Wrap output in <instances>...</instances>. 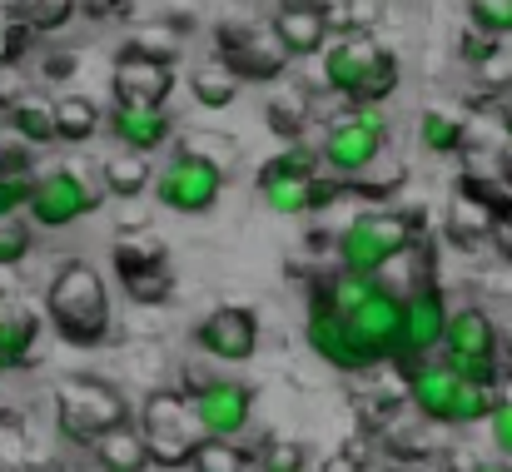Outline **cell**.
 <instances>
[{"label": "cell", "mask_w": 512, "mask_h": 472, "mask_svg": "<svg viewBox=\"0 0 512 472\" xmlns=\"http://www.w3.org/2000/svg\"><path fill=\"white\" fill-rule=\"evenodd\" d=\"M45 323L65 348H105V338L115 328L105 274L85 259H65L45 284Z\"/></svg>", "instance_id": "1"}, {"label": "cell", "mask_w": 512, "mask_h": 472, "mask_svg": "<svg viewBox=\"0 0 512 472\" xmlns=\"http://www.w3.org/2000/svg\"><path fill=\"white\" fill-rule=\"evenodd\" d=\"M254 184H259V194H264V204L274 209V214H284V219H309V214H324V209H334L343 199V179H324V159H319V145H284L274 159H264L259 164V174H254Z\"/></svg>", "instance_id": "2"}, {"label": "cell", "mask_w": 512, "mask_h": 472, "mask_svg": "<svg viewBox=\"0 0 512 472\" xmlns=\"http://www.w3.org/2000/svg\"><path fill=\"white\" fill-rule=\"evenodd\" d=\"M319 80H324L329 95L348 100V110H363V105H383L403 85V65L373 35H343L324 50Z\"/></svg>", "instance_id": "3"}, {"label": "cell", "mask_w": 512, "mask_h": 472, "mask_svg": "<svg viewBox=\"0 0 512 472\" xmlns=\"http://www.w3.org/2000/svg\"><path fill=\"white\" fill-rule=\"evenodd\" d=\"M413 234H418V224L403 209H358L339 229V239H334L339 269L343 274L378 279L393 259H403L413 249Z\"/></svg>", "instance_id": "4"}, {"label": "cell", "mask_w": 512, "mask_h": 472, "mask_svg": "<svg viewBox=\"0 0 512 472\" xmlns=\"http://www.w3.org/2000/svg\"><path fill=\"white\" fill-rule=\"evenodd\" d=\"M120 423H130V403H125V393L115 383H105V378H65L55 388V428H60L65 443L90 453V443L100 433L120 428Z\"/></svg>", "instance_id": "5"}, {"label": "cell", "mask_w": 512, "mask_h": 472, "mask_svg": "<svg viewBox=\"0 0 512 472\" xmlns=\"http://www.w3.org/2000/svg\"><path fill=\"white\" fill-rule=\"evenodd\" d=\"M150 443V458L155 468L179 472L194 463L204 433H199V418H194V403L184 388H155L145 403H140V423H135Z\"/></svg>", "instance_id": "6"}, {"label": "cell", "mask_w": 512, "mask_h": 472, "mask_svg": "<svg viewBox=\"0 0 512 472\" xmlns=\"http://www.w3.org/2000/svg\"><path fill=\"white\" fill-rule=\"evenodd\" d=\"M388 155V120L383 105H363V110H343L339 120H329L324 140H319V159L334 179H363L373 174V164Z\"/></svg>", "instance_id": "7"}, {"label": "cell", "mask_w": 512, "mask_h": 472, "mask_svg": "<svg viewBox=\"0 0 512 472\" xmlns=\"http://www.w3.org/2000/svg\"><path fill=\"white\" fill-rule=\"evenodd\" d=\"M105 199H110V194H105V184H100L95 174H85V169H75V164H55V169H40L35 199H30L25 219H30L35 229H45V234H60V229L80 224L85 214H95Z\"/></svg>", "instance_id": "8"}, {"label": "cell", "mask_w": 512, "mask_h": 472, "mask_svg": "<svg viewBox=\"0 0 512 472\" xmlns=\"http://www.w3.org/2000/svg\"><path fill=\"white\" fill-rule=\"evenodd\" d=\"M224 169L214 164V159L194 155V150H174L160 169H155V199H160V209H170V214H209L214 204H219V194H224Z\"/></svg>", "instance_id": "9"}, {"label": "cell", "mask_w": 512, "mask_h": 472, "mask_svg": "<svg viewBox=\"0 0 512 472\" xmlns=\"http://www.w3.org/2000/svg\"><path fill=\"white\" fill-rule=\"evenodd\" d=\"M214 50H219V65L239 80V85H274L284 80L289 70V55L279 50V40L269 35V25H214Z\"/></svg>", "instance_id": "10"}, {"label": "cell", "mask_w": 512, "mask_h": 472, "mask_svg": "<svg viewBox=\"0 0 512 472\" xmlns=\"http://www.w3.org/2000/svg\"><path fill=\"white\" fill-rule=\"evenodd\" d=\"M189 403H194L199 433L214 443H239L254 418V388L234 378H204V388L189 393Z\"/></svg>", "instance_id": "11"}, {"label": "cell", "mask_w": 512, "mask_h": 472, "mask_svg": "<svg viewBox=\"0 0 512 472\" xmlns=\"http://www.w3.org/2000/svg\"><path fill=\"white\" fill-rule=\"evenodd\" d=\"M304 343H309V353H314V358H324L334 373H348V378L373 373V358H368V353H363V343L353 338L348 318L334 314V309H329V304H319V299H309V314H304Z\"/></svg>", "instance_id": "12"}, {"label": "cell", "mask_w": 512, "mask_h": 472, "mask_svg": "<svg viewBox=\"0 0 512 472\" xmlns=\"http://www.w3.org/2000/svg\"><path fill=\"white\" fill-rule=\"evenodd\" d=\"M448 318H453V309H448V299H443L438 284H423V289L403 294V343H398V363L413 368V363H423L433 348H443Z\"/></svg>", "instance_id": "13"}, {"label": "cell", "mask_w": 512, "mask_h": 472, "mask_svg": "<svg viewBox=\"0 0 512 472\" xmlns=\"http://www.w3.org/2000/svg\"><path fill=\"white\" fill-rule=\"evenodd\" d=\"M194 343L214 363H249L259 353V314L244 309V304H224V309L199 318Z\"/></svg>", "instance_id": "14"}, {"label": "cell", "mask_w": 512, "mask_h": 472, "mask_svg": "<svg viewBox=\"0 0 512 472\" xmlns=\"http://www.w3.org/2000/svg\"><path fill=\"white\" fill-rule=\"evenodd\" d=\"M408 403L428 428H453L458 418V398H463V378L443 363V358H423L408 368Z\"/></svg>", "instance_id": "15"}, {"label": "cell", "mask_w": 512, "mask_h": 472, "mask_svg": "<svg viewBox=\"0 0 512 472\" xmlns=\"http://www.w3.org/2000/svg\"><path fill=\"white\" fill-rule=\"evenodd\" d=\"M105 130L120 150H135V155H155L174 140V115L165 105H110L105 115Z\"/></svg>", "instance_id": "16"}, {"label": "cell", "mask_w": 512, "mask_h": 472, "mask_svg": "<svg viewBox=\"0 0 512 472\" xmlns=\"http://www.w3.org/2000/svg\"><path fill=\"white\" fill-rule=\"evenodd\" d=\"M269 35L279 40V50L289 60H314L334 45V30H329L324 10H309V5H279L274 20H269Z\"/></svg>", "instance_id": "17"}, {"label": "cell", "mask_w": 512, "mask_h": 472, "mask_svg": "<svg viewBox=\"0 0 512 472\" xmlns=\"http://www.w3.org/2000/svg\"><path fill=\"white\" fill-rule=\"evenodd\" d=\"M438 353L443 358H503V333H498V323H493L488 309L463 304L448 318V333H443Z\"/></svg>", "instance_id": "18"}, {"label": "cell", "mask_w": 512, "mask_h": 472, "mask_svg": "<svg viewBox=\"0 0 512 472\" xmlns=\"http://www.w3.org/2000/svg\"><path fill=\"white\" fill-rule=\"evenodd\" d=\"M110 95H115V105H170V95H174V65L115 60Z\"/></svg>", "instance_id": "19"}, {"label": "cell", "mask_w": 512, "mask_h": 472, "mask_svg": "<svg viewBox=\"0 0 512 472\" xmlns=\"http://www.w3.org/2000/svg\"><path fill=\"white\" fill-rule=\"evenodd\" d=\"M110 264L120 274V284L130 279H150V274H170V244L155 229H125L110 249Z\"/></svg>", "instance_id": "20"}, {"label": "cell", "mask_w": 512, "mask_h": 472, "mask_svg": "<svg viewBox=\"0 0 512 472\" xmlns=\"http://www.w3.org/2000/svg\"><path fill=\"white\" fill-rule=\"evenodd\" d=\"M40 328H45V318L35 314L30 304L0 299V373H15V368H25L35 358Z\"/></svg>", "instance_id": "21"}, {"label": "cell", "mask_w": 512, "mask_h": 472, "mask_svg": "<svg viewBox=\"0 0 512 472\" xmlns=\"http://www.w3.org/2000/svg\"><path fill=\"white\" fill-rule=\"evenodd\" d=\"M90 463H95V472H155L150 443L135 423H120V428L100 433L90 443Z\"/></svg>", "instance_id": "22"}, {"label": "cell", "mask_w": 512, "mask_h": 472, "mask_svg": "<svg viewBox=\"0 0 512 472\" xmlns=\"http://www.w3.org/2000/svg\"><path fill=\"white\" fill-rule=\"evenodd\" d=\"M5 115V130L20 140V145H55L60 135H55V100H45V95H35V90H25L15 105H5L0 110Z\"/></svg>", "instance_id": "23"}, {"label": "cell", "mask_w": 512, "mask_h": 472, "mask_svg": "<svg viewBox=\"0 0 512 472\" xmlns=\"http://www.w3.org/2000/svg\"><path fill=\"white\" fill-rule=\"evenodd\" d=\"M100 184H105L110 199H140L145 189H155V164H150V155L115 150L100 164Z\"/></svg>", "instance_id": "24"}, {"label": "cell", "mask_w": 512, "mask_h": 472, "mask_svg": "<svg viewBox=\"0 0 512 472\" xmlns=\"http://www.w3.org/2000/svg\"><path fill=\"white\" fill-rule=\"evenodd\" d=\"M100 130H105V115H100L95 100H85V95H60L55 100V135H60V145H90Z\"/></svg>", "instance_id": "25"}, {"label": "cell", "mask_w": 512, "mask_h": 472, "mask_svg": "<svg viewBox=\"0 0 512 472\" xmlns=\"http://www.w3.org/2000/svg\"><path fill=\"white\" fill-rule=\"evenodd\" d=\"M184 35H174L170 25H140L120 40V60H145V65H179Z\"/></svg>", "instance_id": "26"}, {"label": "cell", "mask_w": 512, "mask_h": 472, "mask_svg": "<svg viewBox=\"0 0 512 472\" xmlns=\"http://www.w3.org/2000/svg\"><path fill=\"white\" fill-rule=\"evenodd\" d=\"M418 145H423L428 155H458V150L468 145L463 115H453V110H443V105L423 110V115H418Z\"/></svg>", "instance_id": "27"}, {"label": "cell", "mask_w": 512, "mask_h": 472, "mask_svg": "<svg viewBox=\"0 0 512 472\" xmlns=\"http://www.w3.org/2000/svg\"><path fill=\"white\" fill-rule=\"evenodd\" d=\"M309 120H314V105H309L304 95H269V100H264V125H269L284 145H299Z\"/></svg>", "instance_id": "28"}, {"label": "cell", "mask_w": 512, "mask_h": 472, "mask_svg": "<svg viewBox=\"0 0 512 472\" xmlns=\"http://www.w3.org/2000/svg\"><path fill=\"white\" fill-rule=\"evenodd\" d=\"M75 10H80V0H15V5H10V15H15L30 35H55V30H65V25L75 20Z\"/></svg>", "instance_id": "29"}, {"label": "cell", "mask_w": 512, "mask_h": 472, "mask_svg": "<svg viewBox=\"0 0 512 472\" xmlns=\"http://www.w3.org/2000/svg\"><path fill=\"white\" fill-rule=\"evenodd\" d=\"M189 95L204 105V110H229L239 100V80L224 70V65H199L189 75Z\"/></svg>", "instance_id": "30"}, {"label": "cell", "mask_w": 512, "mask_h": 472, "mask_svg": "<svg viewBox=\"0 0 512 472\" xmlns=\"http://www.w3.org/2000/svg\"><path fill=\"white\" fill-rule=\"evenodd\" d=\"M324 20H329L334 40H343V35H368L373 20H378V0H329L324 5Z\"/></svg>", "instance_id": "31"}, {"label": "cell", "mask_w": 512, "mask_h": 472, "mask_svg": "<svg viewBox=\"0 0 512 472\" xmlns=\"http://www.w3.org/2000/svg\"><path fill=\"white\" fill-rule=\"evenodd\" d=\"M503 408V388H483V383H463V398H458V418L453 428H478V423H493V413Z\"/></svg>", "instance_id": "32"}, {"label": "cell", "mask_w": 512, "mask_h": 472, "mask_svg": "<svg viewBox=\"0 0 512 472\" xmlns=\"http://www.w3.org/2000/svg\"><path fill=\"white\" fill-rule=\"evenodd\" d=\"M35 249V224L25 214H0V269L25 264Z\"/></svg>", "instance_id": "33"}, {"label": "cell", "mask_w": 512, "mask_h": 472, "mask_svg": "<svg viewBox=\"0 0 512 472\" xmlns=\"http://www.w3.org/2000/svg\"><path fill=\"white\" fill-rule=\"evenodd\" d=\"M249 468H254V453H244L239 443H214V438H204L194 463H189V472H249Z\"/></svg>", "instance_id": "34"}, {"label": "cell", "mask_w": 512, "mask_h": 472, "mask_svg": "<svg viewBox=\"0 0 512 472\" xmlns=\"http://www.w3.org/2000/svg\"><path fill=\"white\" fill-rule=\"evenodd\" d=\"M254 468L259 472H304L309 468V453H304V443H294V438H269V443L254 453Z\"/></svg>", "instance_id": "35"}, {"label": "cell", "mask_w": 512, "mask_h": 472, "mask_svg": "<svg viewBox=\"0 0 512 472\" xmlns=\"http://www.w3.org/2000/svg\"><path fill=\"white\" fill-rule=\"evenodd\" d=\"M468 20L478 35L503 40V35H512V0H468Z\"/></svg>", "instance_id": "36"}, {"label": "cell", "mask_w": 512, "mask_h": 472, "mask_svg": "<svg viewBox=\"0 0 512 472\" xmlns=\"http://www.w3.org/2000/svg\"><path fill=\"white\" fill-rule=\"evenodd\" d=\"M170 294H174V274H150V279H130L125 284V299L130 304H145V309L165 304Z\"/></svg>", "instance_id": "37"}, {"label": "cell", "mask_w": 512, "mask_h": 472, "mask_svg": "<svg viewBox=\"0 0 512 472\" xmlns=\"http://www.w3.org/2000/svg\"><path fill=\"white\" fill-rule=\"evenodd\" d=\"M25 45H30V30H25L10 10H0V70L15 65V60L25 55Z\"/></svg>", "instance_id": "38"}, {"label": "cell", "mask_w": 512, "mask_h": 472, "mask_svg": "<svg viewBox=\"0 0 512 472\" xmlns=\"http://www.w3.org/2000/svg\"><path fill=\"white\" fill-rule=\"evenodd\" d=\"M488 433H493V448H498V458H508V463H512V398H503V408L493 413Z\"/></svg>", "instance_id": "39"}, {"label": "cell", "mask_w": 512, "mask_h": 472, "mask_svg": "<svg viewBox=\"0 0 512 472\" xmlns=\"http://www.w3.org/2000/svg\"><path fill=\"white\" fill-rule=\"evenodd\" d=\"M493 45H498V40H488V35H478V30L468 25V35H463V60H468V65H493Z\"/></svg>", "instance_id": "40"}, {"label": "cell", "mask_w": 512, "mask_h": 472, "mask_svg": "<svg viewBox=\"0 0 512 472\" xmlns=\"http://www.w3.org/2000/svg\"><path fill=\"white\" fill-rule=\"evenodd\" d=\"M80 10L95 15V20H125L135 10V0H80Z\"/></svg>", "instance_id": "41"}, {"label": "cell", "mask_w": 512, "mask_h": 472, "mask_svg": "<svg viewBox=\"0 0 512 472\" xmlns=\"http://www.w3.org/2000/svg\"><path fill=\"white\" fill-rule=\"evenodd\" d=\"M25 90H30V85L15 75V65H5V70H0V110H5V105H15Z\"/></svg>", "instance_id": "42"}, {"label": "cell", "mask_w": 512, "mask_h": 472, "mask_svg": "<svg viewBox=\"0 0 512 472\" xmlns=\"http://www.w3.org/2000/svg\"><path fill=\"white\" fill-rule=\"evenodd\" d=\"M40 75H45V80H70V75H75V55H50Z\"/></svg>", "instance_id": "43"}, {"label": "cell", "mask_w": 512, "mask_h": 472, "mask_svg": "<svg viewBox=\"0 0 512 472\" xmlns=\"http://www.w3.org/2000/svg\"><path fill=\"white\" fill-rule=\"evenodd\" d=\"M473 472H512V463H478Z\"/></svg>", "instance_id": "44"}, {"label": "cell", "mask_w": 512, "mask_h": 472, "mask_svg": "<svg viewBox=\"0 0 512 472\" xmlns=\"http://www.w3.org/2000/svg\"><path fill=\"white\" fill-rule=\"evenodd\" d=\"M279 5H309V10H324L329 0H279Z\"/></svg>", "instance_id": "45"}, {"label": "cell", "mask_w": 512, "mask_h": 472, "mask_svg": "<svg viewBox=\"0 0 512 472\" xmlns=\"http://www.w3.org/2000/svg\"><path fill=\"white\" fill-rule=\"evenodd\" d=\"M503 130H508V135H512V100H508V105H503Z\"/></svg>", "instance_id": "46"}, {"label": "cell", "mask_w": 512, "mask_h": 472, "mask_svg": "<svg viewBox=\"0 0 512 472\" xmlns=\"http://www.w3.org/2000/svg\"><path fill=\"white\" fill-rule=\"evenodd\" d=\"M0 299H5V289H0Z\"/></svg>", "instance_id": "47"}, {"label": "cell", "mask_w": 512, "mask_h": 472, "mask_svg": "<svg viewBox=\"0 0 512 472\" xmlns=\"http://www.w3.org/2000/svg\"><path fill=\"white\" fill-rule=\"evenodd\" d=\"M0 145H5V140H0Z\"/></svg>", "instance_id": "48"}, {"label": "cell", "mask_w": 512, "mask_h": 472, "mask_svg": "<svg viewBox=\"0 0 512 472\" xmlns=\"http://www.w3.org/2000/svg\"><path fill=\"white\" fill-rule=\"evenodd\" d=\"M0 472H5V468H0Z\"/></svg>", "instance_id": "49"}]
</instances>
